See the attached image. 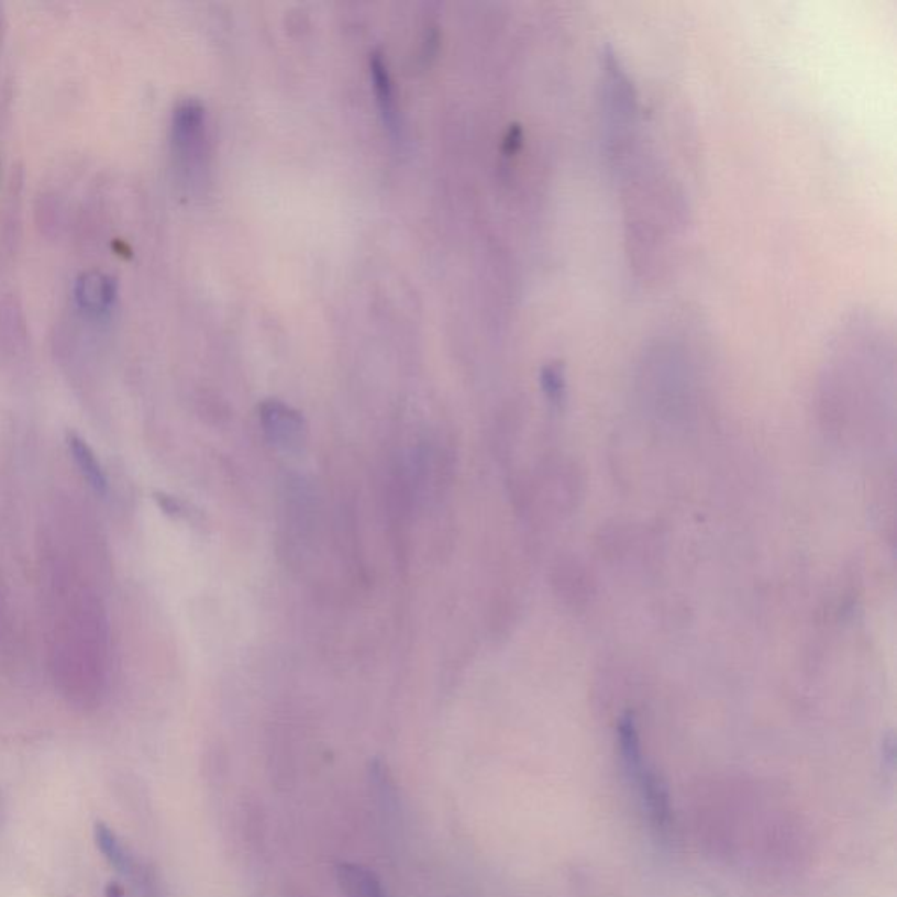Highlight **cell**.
<instances>
[{
  "mask_svg": "<svg viewBox=\"0 0 897 897\" xmlns=\"http://www.w3.org/2000/svg\"><path fill=\"white\" fill-rule=\"evenodd\" d=\"M170 137L181 168L188 174L199 170L206 147V109L200 100L185 99L174 108Z\"/></svg>",
  "mask_w": 897,
  "mask_h": 897,
  "instance_id": "1",
  "label": "cell"
},
{
  "mask_svg": "<svg viewBox=\"0 0 897 897\" xmlns=\"http://www.w3.org/2000/svg\"><path fill=\"white\" fill-rule=\"evenodd\" d=\"M259 421L268 441L277 447L294 451L306 441V421L297 410L279 400H267L259 407Z\"/></svg>",
  "mask_w": 897,
  "mask_h": 897,
  "instance_id": "2",
  "label": "cell"
},
{
  "mask_svg": "<svg viewBox=\"0 0 897 897\" xmlns=\"http://www.w3.org/2000/svg\"><path fill=\"white\" fill-rule=\"evenodd\" d=\"M74 297L82 311L88 314H108L117 302V280L102 270H87L76 279Z\"/></svg>",
  "mask_w": 897,
  "mask_h": 897,
  "instance_id": "3",
  "label": "cell"
},
{
  "mask_svg": "<svg viewBox=\"0 0 897 897\" xmlns=\"http://www.w3.org/2000/svg\"><path fill=\"white\" fill-rule=\"evenodd\" d=\"M336 881L345 897H386L377 876L367 867L341 864L336 870Z\"/></svg>",
  "mask_w": 897,
  "mask_h": 897,
  "instance_id": "4",
  "label": "cell"
},
{
  "mask_svg": "<svg viewBox=\"0 0 897 897\" xmlns=\"http://www.w3.org/2000/svg\"><path fill=\"white\" fill-rule=\"evenodd\" d=\"M67 445H69L74 462L78 465L79 472L87 480L88 486L97 495H106L108 492V477H106L104 470H102V466H100L99 459L91 451L90 445L82 441L81 436L74 435V433L67 436Z\"/></svg>",
  "mask_w": 897,
  "mask_h": 897,
  "instance_id": "5",
  "label": "cell"
},
{
  "mask_svg": "<svg viewBox=\"0 0 897 897\" xmlns=\"http://www.w3.org/2000/svg\"><path fill=\"white\" fill-rule=\"evenodd\" d=\"M372 81H374V90H376L377 102H379L380 111L385 117L389 129L397 126V100H395V91H392L391 78H389L388 67L380 55H372L370 60Z\"/></svg>",
  "mask_w": 897,
  "mask_h": 897,
  "instance_id": "6",
  "label": "cell"
},
{
  "mask_svg": "<svg viewBox=\"0 0 897 897\" xmlns=\"http://www.w3.org/2000/svg\"><path fill=\"white\" fill-rule=\"evenodd\" d=\"M96 841L100 852L104 854L111 866L117 867L118 872L123 875H132L135 870L134 859L126 852L125 845L121 843L120 838L114 831L106 824L96 826Z\"/></svg>",
  "mask_w": 897,
  "mask_h": 897,
  "instance_id": "7",
  "label": "cell"
},
{
  "mask_svg": "<svg viewBox=\"0 0 897 897\" xmlns=\"http://www.w3.org/2000/svg\"><path fill=\"white\" fill-rule=\"evenodd\" d=\"M106 897H125V890L121 889L118 884H111L106 889Z\"/></svg>",
  "mask_w": 897,
  "mask_h": 897,
  "instance_id": "8",
  "label": "cell"
}]
</instances>
